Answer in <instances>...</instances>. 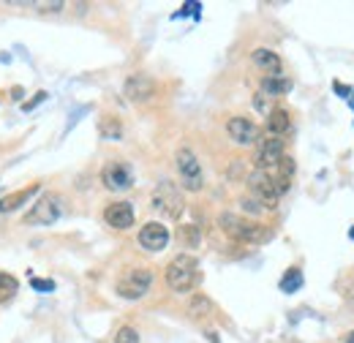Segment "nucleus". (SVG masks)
<instances>
[{"label":"nucleus","mask_w":354,"mask_h":343,"mask_svg":"<svg viewBox=\"0 0 354 343\" xmlns=\"http://www.w3.org/2000/svg\"><path fill=\"white\" fill-rule=\"evenodd\" d=\"M302 286V273H300V267H291V270H286V275L281 278V289L283 291H297Z\"/></svg>","instance_id":"obj_21"},{"label":"nucleus","mask_w":354,"mask_h":343,"mask_svg":"<svg viewBox=\"0 0 354 343\" xmlns=\"http://www.w3.org/2000/svg\"><path fill=\"white\" fill-rule=\"evenodd\" d=\"M248 188H251V197L254 199H259V202H265L267 207H273L278 202V188H276V180H273V175L270 172H262V169H254L251 175H248Z\"/></svg>","instance_id":"obj_7"},{"label":"nucleus","mask_w":354,"mask_h":343,"mask_svg":"<svg viewBox=\"0 0 354 343\" xmlns=\"http://www.w3.org/2000/svg\"><path fill=\"white\" fill-rule=\"evenodd\" d=\"M346 302H349V305L354 308V280L349 283V286H346Z\"/></svg>","instance_id":"obj_29"},{"label":"nucleus","mask_w":354,"mask_h":343,"mask_svg":"<svg viewBox=\"0 0 354 343\" xmlns=\"http://www.w3.org/2000/svg\"><path fill=\"white\" fill-rule=\"evenodd\" d=\"M115 343H140V333L134 330V327H120L118 330V335H115Z\"/></svg>","instance_id":"obj_24"},{"label":"nucleus","mask_w":354,"mask_h":343,"mask_svg":"<svg viewBox=\"0 0 354 343\" xmlns=\"http://www.w3.org/2000/svg\"><path fill=\"white\" fill-rule=\"evenodd\" d=\"M150 205L155 212H161V215H166V218H180L183 215V210H186V202H183V194L172 186V183H161L155 191H153V197H150Z\"/></svg>","instance_id":"obj_4"},{"label":"nucleus","mask_w":354,"mask_h":343,"mask_svg":"<svg viewBox=\"0 0 354 343\" xmlns=\"http://www.w3.org/2000/svg\"><path fill=\"white\" fill-rule=\"evenodd\" d=\"M335 93H338V96H346V93H349V90H346V87H344V85H338V82H335Z\"/></svg>","instance_id":"obj_30"},{"label":"nucleus","mask_w":354,"mask_h":343,"mask_svg":"<svg viewBox=\"0 0 354 343\" xmlns=\"http://www.w3.org/2000/svg\"><path fill=\"white\" fill-rule=\"evenodd\" d=\"M177 237H180V243H183L186 248H197V245H199V240H202V234H199V229H197V226H180Z\"/></svg>","instance_id":"obj_20"},{"label":"nucleus","mask_w":354,"mask_h":343,"mask_svg":"<svg viewBox=\"0 0 354 343\" xmlns=\"http://www.w3.org/2000/svg\"><path fill=\"white\" fill-rule=\"evenodd\" d=\"M212 311V302L205 297V294H194L191 302H188V316L191 319H205Z\"/></svg>","instance_id":"obj_18"},{"label":"nucleus","mask_w":354,"mask_h":343,"mask_svg":"<svg viewBox=\"0 0 354 343\" xmlns=\"http://www.w3.org/2000/svg\"><path fill=\"white\" fill-rule=\"evenodd\" d=\"M123 93H126V98L134 101V104H147V101L155 96V82H153L150 76H144V74H134V76L126 79Z\"/></svg>","instance_id":"obj_12"},{"label":"nucleus","mask_w":354,"mask_h":343,"mask_svg":"<svg viewBox=\"0 0 354 343\" xmlns=\"http://www.w3.org/2000/svg\"><path fill=\"white\" fill-rule=\"evenodd\" d=\"M226 134H229V139L234 144H240V147H254L262 139L259 126L254 120H248V118H229L226 120Z\"/></svg>","instance_id":"obj_8"},{"label":"nucleus","mask_w":354,"mask_h":343,"mask_svg":"<svg viewBox=\"0 0 354 343\" xmlns=\"http://www.w3.org/2000/svg\"><path fill=\"white\" fill-rule=\"evenodd\" d=\"M218 226H221V232H226L232 240H240V243H265L273 237V232L267 226H262L254 218H245L240 212H221Z\"/></svg>","instance_id":"obj_2"},{"label":"nucleus","mask_w":354,"mask_h":343,"mask_svg":"<svg viewBox=\"0 0 354 343\" xmlns=\"http://www.w3.org/2000/svg\"><path fill=\"white\" fill-rule=\"evenodd\" d=\"M16 289H19L16 278L0 270V302H8V300H11L14 294H16Z\"/></svg>","instance_id":"obj_19"},{"label":"nucleus","mask_w":354,"mask_h":343,"mask_svg":"<svg viewBox=\"0 0 354 343\" xmlns=\"http://www.w3.org/2000/svg\"><path fill=\"white\" fill-rule=\"evenodd\" d=\"M44 98H47V93L41 90V93H36V96H33V98H30L27 104H22V109H25V112H30V109H36V107H38V104H41Z\"/></svg>","instance_id":"obj_28"},{"label":"nucleus","mask_w":354,"mask_h":343,"mask_svg":"<svg viewBox=\"0 0 354 343\" xmlns=\"http://www.w3.org/2000/svg\"><path fill=\"white\" fill-rule=\"evenodd\" d=\"M175 164H177V175H180L183 188L191 191V194L202 191V186H205V172H202V164H199V158L194 155V150H191V147H180L177 155H175Z\"/></svg>","instance_id":"obj_3"},{"label":"nucleus","mask_w":354,"mask_h":343,"mask_svg":"<svg viewBox=\"0 0 354 343\" xmlns=\"http://www.w3.org/2000/svg\"><path fill=\"white\" fill-rule=\"evenodd\" d=\"M164 278H166V286H169L172 291L188 294V291H194V289L199 286V280H202V267H199L197 256L180 254V256H175V259L169 262Z\"/></svg>","instance_id":"obj_1"},{"label":"nucleus","mask_w":354,"mask_h":343,"mask_svg":"<svg viewBox=\"0 0 354 343\" xmlns=\"http://www.w3.org/2000/svg\"><path fill=\"white\" fill-rule=\"evenodd\" d=\"M349 237H352V240H354V226H352V229H349Z\"/></svg>","instance_id":"obj_32"},{"label":"nucleus","mask_w":354,"mask_h":343,"mask_svg":"<svg viewBox=\"0 0 354 343\" xmlns=\"http://www.w3.org/2000/svg\"><path fill=\"white\" fill-rule=\"evenodd\" d=\"M60 212H63L60 197L44 194V197L33 205V210L25 215V223H33V226H49V223H55V221L60 218Z\"/></svg>","instance_id":"obj_5"},{"label":"nucleus","mask_w":354,"mask_h":343,"mask_svg":"<svg viewBox=\"0 0 354 343\" xmlns=\"http://www.w3.org/2000/svg\"><path fill=\"white\" fill-rule=\"evenodd\" d=\"M38 188H41V186H30V188H22V191H14V194L3 197V199H0V212H14V210L25 207V202H27L30 197L38 194Z\"/></svg>","instance_id":"obj_16"},{"label":"nucleus","mask_w":354,"mask_h":343,"mask_svg":"<svg viewBox=\"0 0 354 343\" xmlns=\"http://www.w3.org/2000/svg\"><path fill=\"white\" fill-rule=\"evenodd\" d=\"M98 131H101V137L118 139L123 134V126H120V120H115V118H104L101 126H98Z\"/></svg>","instance_id":"obj_22"},{"label":"nucleus","mask_w":354,"mask_h":343,"mask_svg":"<svg viewBox=\"0 0 354 343\" xmlns=\"http://www.w3.org/2000/svg\"><path fill=\"white\" fill-rule=\"evenodd\" d=\"M101 183L109 188V191H129L131 183H134V175L129 169V164H120V161H112L101 169Z\"/></svg>","instance_id":"obj_10"},{"label":"nucleus","mask_w":354,"mask_h":343,"mask_svg":"<svg viewBox=\"0 0 354 343\" xmlns=\"http://www.w3.org/2000/svg\"><path fill=\"white\" fill-rule=\"evenodd\" d=\"M344 341H346V343H354V330H352V333H346V335H344Z\"/></svg>","instance_id":"obj_31"},{"label":"nucleus","mask_w":354,"mask_h":343,"mask_svg":"<svg viewBox=\"0 0 354 343\" xmlns=\"http://www.w3.org/2000/svg\"><path fill=\"white\" fill-rule=\"evenodd\" d=\"M267 131L276 139H281L283 134L291 131V118H289V112H286L283 107H276V109L267 115Z\"/></svg>","instance_id":"obj_15"},{"label":"nucleus","mask_w":354,"mask_h":343,"mask_svg":"<svg viewBox=\"0 0 354 343\" xmlns=\"http://www.w3.org/2000/svg\"><path fill=\"white\" fill-rule=\"evenodd\" d=\"M291 90V79L289 76H281V74H273V76H265L262 79V93L276 98V96H286Z\"/></svg>","instance_id":"obj_17"},{"label":"nucleus","mask_w":354,"mask_h":343,"mask_svg":"<svg viewBox=\"0 0 354 343\" xmlns=\"http://www.w3.org/2000/svg\"><path fill=\"white\" fill-rule=\"evenodd\" d=\"M104 221L112 226V229H131L134 226V207L129 202H112L104 210Z\"/></svg>","instance_id":"obj_13"},{"label":"nucleus","mask_w":354,"mask_h":343,"mask_svg":"<svg viewBox=\"0 0 354 343\" xmlns=\"http://www.w3.org/2000/svg\"><path fill=\"white\" fill-rule=\"evenodd\" d=\"M254 109L262 112V115H270V112H273V109L267 107V96H265V93H256V96H254Z\"/></svg>","instance_id":"obj_26"},{"label":"nucleus","mask_w":354,"mask_h":343,"mask_svg":"<svg viewBox=\"0 0 354 343\" xmlns=\"http://www.w3.org/2000/svg\"><path fill=\"white\" fill-rule=\"evenodd\" d=\"M30 8H36V11H63L66 3H60V0H52V3H30Z\"/></svg>","instance_id":"obj_25"},{"label":"nucleus","mask_w":354,"mask_h":343,"mask_svg":"<svg viewBox=\"0 0 354 343\" xmlns=\"http://www.w3.org/2000/svg\"><path fill=\"white\" fill-rule=\"evenodd\" d=\"M150 286H153V273L150 270H129V273L118 280L115 291L123 300H140V297L147 294Z\"/></svg>","instance_id":"obj_6"},{"label":"nucleus","mask_w":354,"mask_h":343,"mask_svg":"<svg viewBox=\"0 0 354 343\" xmlns=\"http://www.w3.org/2000/svg\"><path fill=\"white\" fill-rule=\"evenodd\" d=\"M137 240H140L142 248H144V251H150V254L164 251V248L169 245V229H166L164 223H158V221H150V223H144V226L140 229Z\"/></svg>","instance_id":"obj_11"},{"label":"nucleus","mask_w":354,"mask_h":343,"mask_svg":"<svg viewBox=\"0 0 354 343\" xmlns=\"http://www.w3.org/2000/svg\"><path fill=\"white\" fill-rule=\"evenodd\" d=\"M283 158H286V144H283V139L270 137V139H265V142H259L254 164H256V169H262V172H273Z\"/></svg>","instance_id":"obj_9"},{"label":"nucleus","mask_w":354,"mask_h":343,"mask_svg":"<svg viewBox=\"0 0 354 343\" xmlns=\"http://www.w3.org/2000/svg\"><path fill=\"white\" fill-rule=\"evenodd\" d=\"M30 286H33L36 291H52V289H55L52 280H38V278H30Z\"/></svg>","instance_id":"obj_27"},{"label":"nucleus","mask_w":354,"mask_h":343,"mask_svg":"<svg viewBox=\"0 0 354 343\" xmlns=\"http://www.w3.org/2000/svg\"><path fill=\"white\" fill-rule=\"evenodd\" d=\"M251 63H254L256 69L267 71V76H273V74L281 71V58H278L273 49H254V52H251Z\"/></svg>","instance_id":"obj_14"},{"label":"nucleus","mask_w":354,"mask_h":343,"mask_svg":"<svg viewBox=\"0 0 354 343\" xmlns=\"http://www.w3.org/2000/svg\"><path fill=\"white\" fill-rule=\"evenodd\" d=\"M240 207H243L245 212H251V215H262V212H270V207L265 205V202H259V199H254V197H245V199H240Z\"/></svg>","instance_id":"obj_23"}]
</instances>
